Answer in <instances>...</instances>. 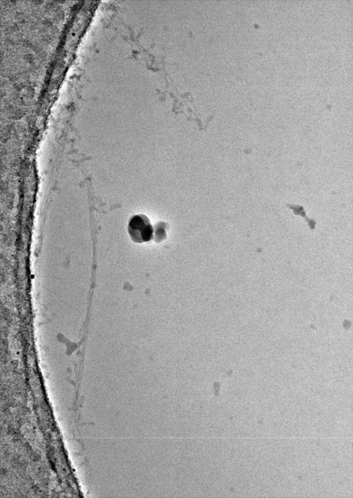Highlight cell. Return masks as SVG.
Wrapping results in <instances>:
<instances>
[{
	"instance_id": "6da1fadb",
	"label": "cell",
	"mask_w": 353,
	"mask_h": 498,
	"mask_svg": "<svg viewBox=\"0 0 353 498\" xmlns=\"http://www.w3.org/2000/svg\"><path fill=\"white\" fill-rule=\"evenodd\" d=\"M128 232L135 243H142L150 241L153 237V229L149 218L144 214L132 216L128 222Z\"/></svg>"
}]
</instances>
